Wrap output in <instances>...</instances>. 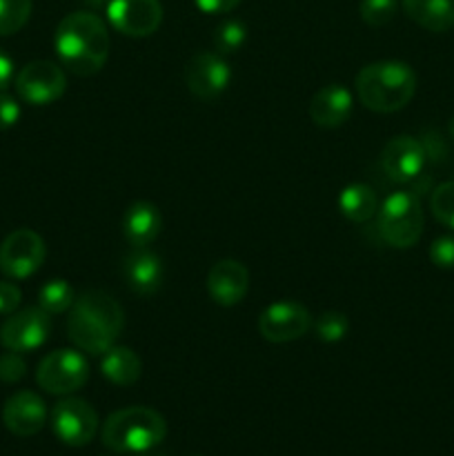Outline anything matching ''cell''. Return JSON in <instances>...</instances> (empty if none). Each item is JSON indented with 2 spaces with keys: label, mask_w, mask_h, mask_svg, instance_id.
Segmentation results:
<instances>
[{
  "label": "cell",
  "mask_w": 454,
  "mask_h": 456,
  "mask_svg": "<svg viewBox=\"0 0 454 456\" xmlns=\"http://www.w3.org/2000/svg\"><path fill=\"white\" fill-rule=\"evenodd\" d=\"M109 31L93 12L67 13L56 27L53 47L61 65L76 76H93L109 58Z\"/></svg>",
  "instance_id": "cell-1"
},
{
  "label": "cell",
  "mask_w": 454,
  "mask_h": 456,
  "mask_svg": "<svg viewBox=\"0 0 454 456\" xmlns=\"http://www.w3.org/2000/svg\"><path fill=\"white\" fill-rule=\"evenodd\" d=\"M123 325L125 316L120 303L101 289H89L76 297L69 319H67V332L80 352L89 356H101L102 352L116 346Z\"/></svg>",
  "instance_id": "cell-2"
},
{
  "label": "cell",
  "mask_w": 454,
  "mask_h": 456,
  "mask_svg": "<svg viewBox=\"0 0 454 456\" xmlns=\"http://www.w3.org/2000/svg\"><path fill=\"white\" fill-rule=\"evenodd\" d=\"M361 105L377 114H394L409 105L417 94V74L403 61H377L356 74Z\"/></svg>",
  "instance_id": "cell-3"
},
{
  "label": "cell",
  "mask_w": 454,
  "mask_h": 456,
  "mask_svg": "<svg viewBox=\"0 0 454 456\" xmlns=\"http://www.w3.org/2000/svg\"><path fill=\"white\" fill-rule=\"evenodd\" d=\"M167 423L163 414L145 405H132L109 414L102 423V444L111 452L145 454L163 444Z\"/></svg>",
  "instance_id": "cell-4"
},
{
  "label": "cell",
  "mask_w": 454,
  "mask_h": 456,
  "mask_svg": "<svg viewBox=\"0 0 454 456\" xmlns=\"http://www.w3.org/2000/svg\"><path fill=\"white\" fill-rule=\"evenodd\" d=\"M421 199L412 190L392 191L377 212V227L381 239L396 249H409L423 234Z\"/></svg>",
  "instance_id": "cell-5"
},
{
  "label": "cell",
  "mask_w": 454,
  "mask_h": 456,
  "mask_svg": "<svg viewBox=\"0 0 454 456\" xmlns=\"http://www.w3.org/2000/svg\"><path fill=\"white\" fill-rule=\"evenodd\" d=\"M89 379V363L78 347H62L45 356L36 370V383L45 392L69 396L78 392Z\"/></svg>",
  "instance_id": "cell-6"
},
{
  "label": "cell",
  "mask_w": 454,
  "mask_h": 456,
  "mask_svg": "<svg viewBox=\"0 0 454 456\" xmlns=\"http://www.w3.org/2000/svg\"><path fill=\"white\" fill-rule=\"evenodd\" d=\"M45 256L47 248L43 236L22 227L0 243V272L12 281H25L43 267Z\"/></svg>",
  "instance_id": "cell-7"
},
{
  "label": "cell",
  "mask_w": 454,
  "mask_h": 456,
  "mask_svg": "<svg viewBox=\"0 0 454 456\" xmlns=\"http://www.w3.org/2000/svg\"><path fill=\"white\" fill-rule=\"evenodd\" d=\"M49 421H52L53 435L71 448H83L92 444L101 426L96 410L87 401L76 399V396H65L58 401L52 408Z\"/></svg>",
  "instance_id": "cell-8"
},
{
  "label": "cell",
  "mask_w": 454,
  "mask_h": 456,
  "mask_svg": "<svg viewBox=\"0 0 454 456\" xmlns=\"http://www.w3.org/2000/svg\"><path fill=\"white\" fill-rule=\"evenodd\" d=\"M67 89V76L61 65L52 61H34L22 67L16 76V94L36 107L52 105L62 98Z\"/></svg>",
  "instance_id": "cell-9"
},
{
  "label": "cell",
  "mask_w": 454,
  "mask_h": 456,
  "mask_svg": "<svg viewBox=\"0 0 454 456\" xmlns=\"http://www.w3.org/2000/svg\"><path fill=\"white\" fill-rule=\"evenodd\" d=\"M49 334H52V319H49L47 312L38 305L22 307V310L9 314V319L3 323L0 343H3L4 350L25 354V352H34L40 346H45Z\"/></svg>",
  "instance_id": "cell-10"
},
{
  "label": "cell",
  "mask_w": 454,
  "mask_h": 456,
  "mask_svg": "<svg viewBox=\"0 0 454 456\" xmlns=\"http://www.w3.org/2000/svg\"><path fill=\"white\" fill-rule=\"evenodd\" d=\"M230 83L231 69L223 53L199 52L185 65V85L199 101H216L227 92Z\"/></svg>",
  "instance_id": "cell-11"
},
{
  "label": "cell",
  "mask_w": 454,
  "mask_h": 456,
  "mask_svg": "<svg viewBox=\"0 0 454 456\" xmlns=\"http://www.w3.org/2000/svg\"><path fill=\"white\" fill-rule=\"evenodd\" d=\"M312 328V314L298 301H276L258 316V334L270 343H292Z\"/></svg>",
  "instance_id": "cell-12"
},
{
  "label": "cell",
  "mask_w": 454,
  "mask_h": 456,
  "mask_svg": "<svg viewBox=\"0 0 454 456\" xmlns=\"http://www.w3.org/2000/svg\"><path fill=\"white\" fill-rule=\"evenodd\" d=\"M105 9L109 25L129 38H147L163 22L160 0H109Z\"/></svg>",
  "instance_id": "cell-13"
},
{
  "label": "cell",
  "mask_w": 454,
  "mask_h": 456,
  "mask_svg": "<svg viewBox=\"0 0 454 456\" xmlns=\"http://www.w3.org/2000/svg\"><path fill=\"white\" fill-rule=\"evenodd\" d=\"M427 151L414 136H394L381 151V167L392 183L417 181L426 167Z\"/></svg>",
  "instance_id": "cell-14"
},
{
  "label": "cell",
  "mask_w": 454,
  "mask_h": 456,
  "mask_svg": "<svg viewBox=\"0 0 454 456\" xmlns=\"http://www.w3.org/2000/svg\"><path fill=\"white\" fill-rule=\"evenodd\" d=\"M249 272L236 258H221L207 272V294L216 305L234 307L247 297Z\"/></svg>",
  "instance_id": "cell-15"
},
{
  "label": "cell",
  "mask_w": 454,
  "mask_h": 456,
  "mask_svg": "<svg viewBox=\"0 0 454 456\" xmlns=\"http://www.w3.org/2000/svg\"><path fill=\"white\" fill-rule=\"evenodd\" d=\"M47 405L31 390H20L4 401L3 423L16 436L38 435L47 423Z\"/></svg>",
  "instance_id": "cell-16"
},
{
  "label": "cell",
  "mask_w": 454,
  "mask_h": 456,
  "mask_svg": "<svg viewBox=\"0 0 454 456\" xmlns=\"http://www.w3.org/2000/svg\"><path fill=\"white\" fill-rule=\"evenodd\" d=\"M352 111H354V98L350 89L341 83H329L320 87L307 107L312 123L323 129H336L345 125Z\"/></svg>",
  "instance_id": "cell-17"
},
{
  "label": "cell",
  "mask_w": 454,
  "mask_h": 456,
  "mask_svg": "<svg viewBox=\"0 0 454 456\" xmlns=\"http://www.w3.org/2000/svg\"><path fill=\"white\" fill-rule=\"evenodd\" d=\"M123 276L127 288L138 297H151L160 289L165 279V267L158 254L147 248H134L123 261Z\"/></svg>",
  "instance_id": "cell-18"
},
{
  "label": "cell",
  "mask_w": 454,
  "mask_h": 456,
  "mask_svg": "<svg viewBox=\"0 0 454 456\" xmlns=\"http://www.w3.org/2000/svg\"><path fill=\"white\" fill-rule=\"evenodd\" d=\"M120 230H123L125 240L132 248H150L163 230L160 209L150 200H136L125 209Z\"/></svg>",
  "instance_id": "cell-19"
},
{
  "label": "cell",
  "mask_w": 454,
  "mask_h": 456,
  "mask_svg": "<svg viewBox=\"0 0 454 456\" xmlns=\"http://www.w3.org/2000/svg\"><path fill=\"white\" fill-rule=\"evenodd\" d=\"M142 361L132 347L127 346H111L109 350L101 354V374L118 387H129L141 379Z\"/></svg>",
  "instance_id": "cell-20"
},
{
  "label": "cell",
  "mask_w": 454,
  "mask_h": 456,
  "mask_svg": "<svg viewBox=\"0 0 454 456\" xmlns=\"http://www.w3.org/2000/svg\"><path fill=\"white\" fill-rule=\"evenodd\" d=\"M409 20L432 34H445L454 27V0H403Z\"/></svg>",
  "instance_id": "cell-21"
},
{
  "label": "cell",
  "mask_w": 454,
  "mask_h": 456,
  "mask_svg": "<svg viewBox=\"0 0 454 456\" xmlns=\"http://www.w3.org/2000/svg\"><path fill=\"white\" fill-rule=\"evenodd\" d=\"M338 209L347 221L368 223L378 212L377 191L365 183H352L338 194Z\"/></svg>",
  "instance_id": "cell-22"
},
{
  "label": "cell",
  "mask_w": 454,
  "mask_h": 456,
  "mask_svg": "<svg viewBox=\"0 0 454 456\" xmlns=\"http://www.w3.org/2000/svg\"><path fill=\"white\" fill-rule=\"evenodd\" d=\"M76 301V292L65 279H52L40 288L38 292V307H43L49 316L65 314L71 310Z\"/></svg>",
  "instance_id": "cell-23"
},
{
  "label": "cell",
  "mask_w": 454,
  "mask_h": 456,
  "mask_svg": "<svg viewBox=\"0 0 454 456\" xmlns=\"http://www.w3.org/2000/svg\"><path fill=\"white\" fill-rule=\"evenodd\" d=\"M31 0H0V36H12L27 25L31 16Z\"/></svg>",
  "instance_id": "cell-24"
},
{
  "label": "cell",
  "mask_w": 454,
  "mask_h": 456,
  "mask_svg": "<svg viewBox=\"0 0 454 456\" xmlns=\"http://www.w3.org/2000/svg\"><path fill=\"white\" fill-rule=\"evenodd\" d=\"M247 40V27L243 25L236 18H230V20H223L221 25L214 31V47H216L218 53H234L239 52L240 47Z\"/></svg>",
  "instance_id": "cell-25"
},
{
  "label": "cell",
  "mask_w": 454,
  "mask_h": 456,
  "mask_svg": "<svg viewBox=\"0 0 454 456\" xmlns=\"http://www.w3.org/2000/svg\"><path fill=\"white\" fill-rule=\"evenodd\" d=\"M316 337L323 343H338L350 332V319L338 310H328L316 319Z\"/></svg>",
  "instance_id": "cell-26"
},
{
  "label": "cell",
  "mask_w": 454,
  "mask_h": 456,
  "mask_svg": "<svg viewBox=\"0 0 454 456\" xmlns=\"http://www.w3.org/2000/svg\"><path fill=\"white\" fill-rule=\"evenodd\" d=\"M430 209L441 225L454 230V181L434 187L430 196Z\"/></svg>",
  "instance_id": "cell-27"
},
{
  "label": "cell",
  "mask_w": 454,
  "mask_h": 456,
  "mask_svg": "<svg viewBox=\"0 0 454 456\" xmlns=\"http://www.w3.org/2000/svg\"><path fill=\"white\" fill-rule=\"evenodd\" d=\"M396 7H399L396 0H361L359 13L365 25L385 27L394 18Z\"/></svg>",
  "instance_id": "cell-28"
},
{
  "label": "cell",
  "mask_w": 454,
  "mask_h": 456,
  "mask_svg": "<svg viewBox=\"0 0 454 456\" xmlns=\"http://www.w3.org/2000/svg\"><path fill=\"white\" fill-rule=\"evenodd\" d=\"M27 374V363L20 352L7 350L0 356V381L18 383Z\"/></svg>",
  "instance_id": "cell-29"
},
{
  "label": "cell",
  "mask_w": 454,
  "mask_h": 456,
  "mask_svg": "<svg viewBox=\"0 0 454 456\" xmlns=\"http://www.w3.org/2000/svg\"><path fill=\"white\" fill-rule=\"evenodd\" d=\"M430 261L441 270H452L454 267V236H439L430 245Z\"/></svg>",
  "instance_id": "cell-30"
},
{
  "label": "cell",
  "mask_w": 454,
  "mask_h": 456,
  "mask_svg": "<svg viewBox=\"0 0 454 456\" xmlns=\"http://www.w3.org/2000/svg\"><path fill=\"white\" fill-rule=\"evenodd\" d=\"M22 292L16 283L12 281H0V314L9 316L18 310L20 305Z\"/></svg>",
  "instance_id": "cell-31"
},
{
  "label": "cell",
  "mask_w": 454,
  "mask_h": 456,
  "mask_svg": "<svg viewBox=\"0 0 454 456\" xmlns=\"http://www.w3.org/2000/svg\"><path fill=\"white\" fill-rule=\"evenodd\" d=\"M20 120V102L9 94L0 92V129H9Z\"/></svg>",
  "instance_id": "cell-32"
},
{
  "label": "cell",
  "mask_w": 454,
  "mask_h": 456,
  "mask_svg": "<svg viewBox=\"0 0 454 456\" xmlns=\"http://www.w3.org/2000/svg\"><path fill=\"white\" fill-rule=\"evenodd\" d=\"M203 13H230L240 4V0H194Z\"/></svg>",
  "instance_id": "cell-33"
},
{
  "label": "cell",
  "mask_w": 454,
  "mask_h": 456,
  "mask_svg": "<svg viewBox=\"0 0 454 456\" xmlns=\"http://www.w3.org/2000/svg\"><path fill=\"white\" fill-rule=\"evenodd\" d=\"M12 78H13V61L9 58V53H4L3 49H0V92H4V89L9 87Z\"/></svg>",
  "instance_id": "cell-34"
},
{
  "label": "cell",
  "mask_w": 454,
  "mask_h": 456,
  "mask_svg": "<svg viewBox=\"0 0 454 456\" xmlns=\"http://www.w3.org/2000/svg\"><path fill=\"white\" fill-rule=\"evenodd\" d=\"M85 3L93 9H101V7H107V4H109V0H85Z\"/></svg>",
  "instance_id": "cell-35"
},
{
  "label": "cell",
  "mask_w": 454,
  "mask_h": 456,
  "mask_svg": "<svg viewBox=\"0 0 454 456\" xmlns=\"http://www.w3.org/2000/svg\"><path fill=\"white\" fill-rule=\"evenodd\" d=\"M448 132H450V138H452V141H454V116H452V118H450V123H448Z\"/></svg>",
  "instance_id": "cell-36"
},
{
  "label": "cell",
  "mask_w": 454,
  "mask_h": 456,
  "mask_svg": "<svg viewBox=\"0 0 454 456\" xmlns=\"http://www.w3.org/2000/svg\"><path fill=\"white\" fill-rule=\"evenodd\" d=\"M145 456H154V454H145ZM156 456H160V454H156Z\"/></svg>",
  "instance_id": "cell-37"
}]
</instances>
